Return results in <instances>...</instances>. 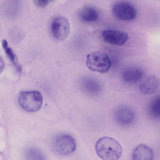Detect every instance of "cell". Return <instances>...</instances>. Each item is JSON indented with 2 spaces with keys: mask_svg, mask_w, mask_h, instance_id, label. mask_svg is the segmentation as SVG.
<instances>
[{
  "mask_svg": "<svg viewBox=\"0 0 160 160\" xmlns=\"http://www.w3.org/2000/svg\"><path fill=\"white\" fill-rule=\"evenodd\" d=\"M54 0H33L34 4L41 8L46 7Z\"/></svg>",
  "mask_w": 160,
  "mask_h": 160,
  "instance_id": "2e32d148",
  "label": "cell"
},
{
  "mask_svg": "<svg viewBox=\"0 0 160 160\" xmlns=\"http://www.w3.org/2000/svg\"><path fill=\"white\" fill-rule=\"evenodd\" d=\"M79 17L81 20L84 22H92L98 20V14L94 8L90 6H86L80 10Z\"/></svg>",
  "mask_w": 160,
  "mask_h": 160,
  "instance_id": "4fadbf2b",
  "label": "cell"
},
{
  "mask_svg": "<svg viewBox=\"0 0 160 160\" xmlns=\"http://www.w3.org/2000/svg\"><path fill=\"white\" fill-rule=\"evenodd\" d=\"M143 73V71L140 68L130 67L123 71L122 76L125 82L130 83H135L142 78Z\"/></svg>",
  "mask_w": 160,
  "mask_h": 160,
  "instance_id": "30bf717a",
  "label": "cell"
},
{
  "mask_svg": "<svg viewBox=\"0 0 160 160\" xmlns=\"http://www.w3.org/2000/svg\"><path fill=\"white\" fill-rule=\"evenodd\" d=\"M86 64L90 70L101 73L107 72L111 66L108 55L101 52H94L87 56Z\"/></svg>",
  "mask_w": 160,
  "mask_h": 160,
  "instance_id": "3957f363",
  "label": "cell"
},
{
  "mask_svg": "<svg viewBox=\"0 0 160 160\" xmlns=\"http://www.w3.org/2000/svg\"><path fill=\"white\" fill-rule=\"evenodd\" d=\"M159 84V80L155 75L148 77L139 86V91L143 94H149L153 93Z\"/></svg>",
  "mask_w": 160,
  "mask_h": 160,
  "instance_id": "8fae6325",
  "label": "cell"
},
{
  "mask_svg": "<svg viewBox=\"0 0 160 160\" xmlns=\"http://www.w3.org/2000/svg\"><path fill=\"white\" fill-rule=\"evenodd\" d=\"M113 117L118 124L127 126L134 122L136 115L134 110L132 108L126 105H121L115 109Z\"/></svg>",
  "mask_w": 160,
  "mask_h": 160,
  "instance_id": "8992f818",
  "label": "cell"
},
{
  "mask_svg": "<svg viewBox=\"0 0 160 160\" xmlns=\"http://www.w3.org/2000/svg\"><path fill=\"white\" fill-rule=\"evenodd\" d=\"M160 97H157L153 99L148 105V111L150 117L153 119H158L160 116Z\"/></svg>",
  "mask_w": 160,
  "mask_h": 160,
  "instance_id": "5bb4252c",
  "label": "cell"
},
{
  "mask_svg": "<svg viewBox=\"0 0 160 160\" xmlns=\"http://www.w3.org/2000/svg\"><path fill=\"white\" fill-rule=\"evenodd\" d=\"M18 100L21 108L28 112H34L39 110L43 102L41 93L37 91L21 92L18 95Z\"/></svg>",
  "mask_w": 160,
  "mask_h": 160,
  "instance_id": "7a4b0ae2",
  "label": "cell"
},
{
  "mask_svg": "<svg viewBox=\"0 0 160 160\" xmlns=\"http://www.w3.org/2000/svg\"><path fill=\"white\" fill-rule=\"evenodd\" d=\"M95 150L97 155L104 160L118 159L122 154V148L118 142L108 137L98 139L95 145Z\"/></svg>",
  "mask_w": 160,
  "mask_h": 160,
  "instance_id": "6da1fadb",
  "label": "cell"
},
{
  "mask_svg": "<svg viewBox=\"0 0 160 160\" xmlns=\"http://www.w3.org/2000/svg\"><path fill=\"white\" fill-rule=\"evenodd\" d=\"M21 6V0H5L2 4V11L8 18H15L19 13Z\"/></svg>",
  "mask_w": 160,
  "mask_h": 160,
  "instance_id": "9c48e42d",
  "label": "cell"
},
{
  "mask_svg": "<svg viewBox=\"0 0 160 160\" xmlns=\"http://www.w3.org/2000/svg\"><path fill=\"white\" fill-rule=\"evenodd\" d=\"M103 40L114 45H121L125 44L129 38L128 33L125 32L113 29L104 31L102 33Z\"/></svg>",
  "mask_w": 160,
  "mask_h": 160,
  "instance_id": "ba28073f",
  "label": "cell"
},
{
  "mask_svg": "<svg viewBox=\"0 0 160 160\" xmlns=\"http://www.w3.org/2000/svg\"><path fill=\"white\" fill-rule=\"evenodd\" d=\"M4 67V62L2 58L0 55V74L3 70Z\"/></svg>",
  "mask_w": 160,
  "mask_h": 160,
  "instance_id": "e0dca14e",
  "label": "cell"
},
{
  "mask_svg": "<svg viewBox=\"0 0 160 160\" xmlns=\"http://www.w3.org/2000/svg\"><path fill=\"white\" fill-rule=\"evenodd\" d=\"M153 157L152 149L144 144L137 146L132 152V158L134 160H151Z\"/></svg>",
  "mask_w": 160,
  "mask_h": 160,
  "instance_id": "7c38bea8",
  "label": "cell"
},
{
  "mask_svg": "<svg viewBox=\"0 0 160 160\" xmlns=\"http://www.w3.org/2000/svg\"><path fill=\"white\" fill-rule=\"evenodd\" d=\"M51 30L54 38L59 41L65 40L70 32V25L68 20L63 16L55 18L51 23Z\"/></svg>",
  "mask_w": 160,
  "mask_h": 160,
  "instance_id": "5b68a950",
  "label": "cell"
},
{
  "mask_svg": "<svg viewBox=\"0 0 160 160\" xmlns=\"http://www.w3.org/2000/svg\"><path fill=\"white\" fill-rule=\"evenodd\" d=\"M55 151L62 155H69L76 150V144L74 138L70 135L62 134L56 136L52 142Z\"/></svg>",
  "mask_w": 160,
  "mask_h": 160,
  "instance_id": "277c9868",
  "label": "cell"
},
{
  "mask_svg": "<svg viewBox=\"0 0 160 160\" xmlns=\"http://www.w3.org/2000/svg\"><path fill=\"white\" fill-rule=\"evenodd\" d=\"M112 12L117 18L123 21H131L135 19L136 11L130 4L125 2H119L113 6Z\"/></svg>",
  "mask_w": 160,
  "mask_h": 160,
  "instance_id": "52a82bcc",
  "label": "cell"
},
{
  "mask_svg": "<svg viewBox=\"0 0 160 160\" xmlns=\"http://www.w3.org/2000/svg\"><path fill=\"white\" fill-rule=\"evenodd\" d=\"M2 44L8 56L12 62H14L16 58L15 55L12 49L8 47L7 41L5 39L3 40Z\"/></svg>",
  "mask_w": 160,
  "mask_h": 160,
  "instance_id": "9a60e30c",
  "label": "cell"
}]
</instances>
